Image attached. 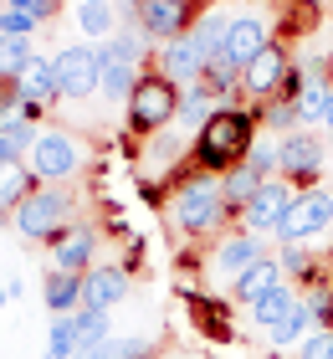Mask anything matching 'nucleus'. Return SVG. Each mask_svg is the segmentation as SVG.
Returning <instances> with one entry per match:
<instances>
[{"mask_svg": "<svg viewBox=\"0 0 333 359\" xmlns=\"http://www.w3.org/2000/svg\"><path fill=\"white\" fill-rule=\"evenodd\" d=\"M292 201H297V195H292V185H287V180H266V185L252 195V201L241 205V226H246L252 236H261V231H277Z\"/></svg>", "mask_w": 333, "mask_h": 359, "instance_id": "obj_10", "label": "nucleus"}, {"mask_svg": "<svg viewBox=\"0 0 333 359\" xmlns=\"http://www.w3.org/2000/svg\"><path fill=\"white\" fill-rule=\"evenodd\" d=\"M277 159H282V175L287 180H303V185H313L323 170V144L308 134V128H292L287 139L277 144Z\"/></svg>", "mask_w": 333, "mask_h": 359, "instance_id": "obj_11", "label": "nucleus"}, {"mask_svg": "<svg viewBox=\"0 0 333 359\" xmlns=\"http://www.w3.org/2000/svg\"><path fill=\"white\" fill-rule=\"evenodd\" d=\"M159 72L170 77V83H179V88L200 83V72H205V52L195 46L190 31H185V36H175V41H164V52H159Z\"/></svg>", "mask_w": 333, "mask_h": 359, "instance_id": "obj_13", "label": "nucleus"}, {"mask_svg": "<svg viewBox=\"0 0 333 359\" xmlns=\"http://www.w3.org/2000/svg\"><path fill=\"white\" fill-rule=\"evenodd\" d=\"M67 210H72V201H67L62 190H31L26 201H21V210H15V231L21 236H31V241H52L62 226H67Z\"/></svg>", "mask_w": 333, "mask_h": 359, "instance_id": "obj_5", "label": "nucleus"}, {"mask_svg": "<svg viewBox=\"0 0 333 359\" xmlns=\"http://www.w3.org/2000/svg\"><path fill=\"white\" fill-rule=\"evenodd\" d=\"M72 323H77V354H88V349H97V344H108V313H93V308H77L72 313ZM72 354V359H77Z\"/></svg>", "mask_w": 333, "mask_h": 359, "instance_id": "obj_28", "label": "nucleus"}, {"mask_svg": "<svg viewBox=\"0 0 333 359\" xmlns=\"http://www.w3.org/2000/svg\"><path fill=\"white\" fill-rule=\"evenodd\" d=\"M328 226H333V195L308 190V195H297V201L287 205L277 236H282V247H292V241H303V236H313V231H328Z\"/></svg>", "mask_w": 333, "mask_h": 359, "instance_id": "obj_9", "label": "nucleus"}, {"mask_svg": "<svg viewBox=\"0 0 333 359\" xmlns=\"http://www.w3.org/2000/svg\"><path fill=\"white\" fill-rule=\"evenodd\" d=\"M52 67H57V93L62 97H93L103 57H97V46H62L52 57Z\"/></svg>", "mask_w": 333, "mask_h": 359, "instance_id": "obj_8", "label": "nucleus"}, {"mask_svg": "<svg viewBox=\"0 0 333 359\" xmlns=\"http://www.w3.org/2000/svg\"><path fill=\"white\" fill-rule=\"evenodd\" d=\"M123 298H128V272L123 267H93L82 277V308H93V313H108Z\"/></svg>", "mask_w": 333, "mask_h": 359, "instance_id": "obj_15", "label": "nucleus"}, {"mask_svg": "<svg viewBox=\"0 0 333 359\" xmlns=\"http://www.w3.org/2000/svg\"><path fill=\"white\" fill-rule=\"evenodd\" d=\"M123 11L139 21L144 36L175 41L190 31V0H123Z\"/></svg>", "mask_w": 333, "mask_h": 359, "instance_id": "obj_7", "label": "nucleus"}, {"mask_svg": "<svg viewBox=\"0 0 333 359\" xmlns=\"http://www.w3.org/2000/svg\"><path fill=\"white\" fill-rule=\"evenodd\" d=\"M266 123H277V128H287V134H292V123H297V103H287V97H277V103L266 108Z\"/></svg>", "mask_w": 333, "mask_h": 359, "instance_id": "obj_38", "label": "nucleus"}, {"mask_svg": "<svg viewBox=\"0 0 333 359\" xmlns=\"http://www.w3.org/2000/svg\"><path fill=\"white\" fill-rule=\"evenodd\" d=\"M246 165H252L261 180H272L282 170V159H277V144H252V154H246Z\"/></svg>", "mask_w": 333, "mask_h": 359, "instance_id": "obj_34", "label": "nucleus"}, {"mask_svg": "<svg viewBox=\"0 0 333 359\" xmlns=\"http://www.w3.org/2000/svg\"><path fill=\"white\" fill-rule=\"evenodd\" d=\"M52 267L72 272V277L93 272V231H88V226H72V231L62 226V231L52 236Z\"/></svg>", "mask_w": 333, "mask_h": 359, "instance_id": "obj_14", "label": "nucleus"}, {"mask_svg": "<svg viewBox=\"0 0 333 359\" xmlns=\"http://www.w3.org/2000/svg\"><path fill=\"white\" fill-rule=\"evenodd\" d=\"M77 26L88 36H108L113 31V0H82L77 6Z\"/></svg>", "mask_w": 333, "mask_h": 359, "instance_id": "obj_30", "label": "nucleus"}, {"mask_svg": "<svg viewBox=\"0 0 333 359\" xmlns=\"http://www.w3.org/2000/svg\"><path fill=\"white\" fill-rule=\"evenodd\" d=\"M41 359H62V354H41Z\"/></svg>", "mask_w": 333, "mask_h": 359, "instance_id": "obj_43", "label": "nucleus"}, {"mask_svg": "<svg viewBox=\"0 0 333 359\" xmlns=\"http://www.w3.org/2000/svg\"><path fill=\"white\" fill-rule=\"evenodd\" d=\"M287 72H292V62L282 46H266V52L257 62H246V72H241V88L257 97V103H266V97H282V83H287Z\"/></svg>", "mask_w": 333, "mask_h": 359, "instance_id": "obj_12", "label": "nucleus"}, {"mask_svg": "<svg viewBox=\"0 0 333 359\" xmlns=\"http://www.w3.org/2000/svg\"><path fill=\"white\" fill-rule=\"evenodd\" d=\"M36 190V175L21 170V165H6L0 170V221H15V210H21V201Z\"/></svg>", "mask_w": 333, "mask_h": 359, "instance_id": "obj_22", "label": "nucleus"}, {"mask_svg": "<svg viewBox=\"0 0 333 359\" xmlns=\"http://www.w3.org/2000/svg\"><path fill=\"white\" fill-rule=\"evenodd\" d=\"M15 93L26 97V103H52L57 97V67L52 57H31L21 72H15Z\"/></svg>", "mask_w": 333, "mask_h": 359, "instance_id": "obj_17", "label": "nucleus"}, {"mask_svg": "<svg viewBox=\"0 0 333 359\" xmlns=\"http://www.w3.org/2000/svg\"><path fill=\"white\" fill-rule=\"evenodd\" d=\"M77 165H82L77 139H72V134H62V128H41L36 149H31V175L46 180V185H57V180L77 175Z\"/></svg>", "mask_w": 333, "mask_h": 359, "instance_id": "obj_6", "label": "nucleus"}, {"mask_svg": "<svg viewBox=\"0 0 333 359\" xmlns=\"http://www.w3.org/2000/svg\"><path fill=\"white\" fill-rule=\"evenodd\" d=\"M179 97H185L179 83H170L164 72H144L128 93V128L133 134H159L170 118H179Z\"/></svg>", "mask_w": 333, "mask_h": 359, "instance_id": "obj_2", "label": "nucleus"}, {"mask_svg": "<svg viewBox=\"0 0 333 359\" xmlns=\"http://www.w3.org/2000/svg\"><path fill=\"white\" fill-rule=\"evenodd\" d=\"M297 359H333V329H313L297 349Z\"/></svg>", "mask_w": 333, "mask_h": 359, "instance_id": "obj_36", "label": "nucleus"}, {"mask_svg": "<svg viewBox=\"0 0 333 359\" xmlns=\"http://www.w3.org/2000/svg\"><path fill=\"white\" fill-rule=\"evenodd\" d=\"M313 323H318V318H313V308H308L303 298H297V308H292V313L282 318V323H277V329L266 334V339H272V344H282V349H287V344H297V334H313Z\"/></svg>", "mask_w": 333, "mask_h": 359, "instance_id": "obj_29", "label": "nucleus"}, {"mask_svg": "<svg viewBox=\"0 0 333 359\" xmlns=\"http://www.w3.org/2000/svg\"><path fill=\"white\" fill-rule=\"evenodd\" d=\"M323 123H328V128H333V97H328V118H323Z\"/></svg>", "mask_w": 333, "mask_h": 359, "instance_id": "obj_42", "label": "nucleus"}, {"mask_svg": "<svg viewBox=\"0 0 333 359\" xmlns=\"http://www.w3.org/2000/svg\"><path fill=\"white\" fill-rule=\"evenodd\" d=\"M226 31H231V21H226V15H215V11H205V15L190 26V36H195L200 52H205V62H210L215 52H226Z\"/></svg>", "mask_w": 333, "mask_h": 359, "instance_id": "obj_27", "label": "nucleus"}, {"mask_svg": "<svg viewBox=\"0 0 333 359\" xmlns=\"http://www.w3.org/2000/svg\"><path fill=\"white\" fill-rule=\"evenodd\" d=\"M226 190H221V175H190L175 195V221L185 226L190 236H205L215 221L226 216Z\"/></svg>", "mask_w": 333, "mask_h": 359, "instance_id": "obj_3", "label": "nucleus"}, {"mask_svg": "<svg viewBox=\"0 0 333 359\" xmlns=\"http://www.w3.org/2000/svg\"><path fill=\"white\" fill-rule=\"evenodd\" d=\"M241 72H246V67H241L231 52H215V57L205 62V72H200V83L221 97V93H236V88H241Z\"/></svg>", "mask_w": 333, "mask_h": 359, "instance_id": "obj_24", "label": "nucleus"}, {"mask_svg": "<svg viewBox=\"0 0 333 359\" xmlns=\"http://www.w3.org/2000/svg\"><path fill=\"white\" fill-rule=\"evenodd\" d=\"M328 97H333V83H323V77L303 83V93H297V123H323L328 118Z\"/></svg>", "mask_w": 333, "mask_h": 359, "instance_id": "obj_26", "label": "nucleus"}, {"mask_svg": "<svg viewBox=\"0 0 333 359\" xmlns=\"http://www.w3.org/2000/svg\"><path fill=\"white\" fill-rule=\"evenodd\" d=\"M46 354H62V359H72V354H77V323H72V318H52Z\"/></svg>", "mask_w": 333, "mask_h": 359, "instance_id": "obj_32", "label": "nucleus"}, {"mask_svg": "<svg viewBox=\"0 0 333 359\" xmlns=\"http://www.w3.org/2000/svg\"><path fill=\"white\" fill-rule=\"evenodd\" d=\"M282 283V267H277V257H261V262H252V267H246L241 277H236V298L246 303V308H252L257 298H261V292H272Z\"/></svg>", "mask_w": 333, "mask_h": 359, "instance_id": "obj_21", "label": "nucleus"}, {"mask_svg": "<svg viewBox=\"0 0 333 359\" xmlns=\"http://www.w3.org/2000/svg\"><path fill=\"white\" fill-rule=\"evenodd\" d=\"M41 21H36V15H26V11H0V36H31V31H36Z\"/></svg>", "mask_w": 333, "mask_h": 359, "instance_id": "obj_35", "label": "nucleus"}, {"mask_svg": "<svg viewBox=\"0 0 333 359\" xmlns=\"http://www.w3.org/2000/svg\"><path fill=\"white\" fill-rule=\"evenodd\" d=\"M257 144V113L246 108H221L215 118L195 134V165L205 175H226L246 165V154H252Z\"/></svg>", "mask_w": 333, "mask_h": 359, "instance_id": "obj_1", "label": "nucleus"}, {"mask_svg": "<svg viewBox=\"0 0 333 359\" xmlns=\"http://www.w3.org/2000/svg\"><path fill=\"white\" fill-rule=\"evenodd\" d=\"M252 262H261V241L252 231H241V236H226L221 247H215V267L231 272V277H241Z\"/></svg>", "mask_w": 333, "mask_h": 359, "instance_id": "obj_19", "label": "nucleus"}, {"mask_svg": "<svg viewBox=\"0 0 333 359\" xmlns=\"http://www.w3.org/2000/svg\"><path fill=\"white\" fill-rule=\"evenodd\" d=\"M292 308H297V292H292L287 283H277L272 292H261V298L252 303V318L261 323V329H277V323H282V318H287V313H292Z\"/></svg>", "mask_w": 333, "mask_h": 359, "instance_id": "obj_23", "label": "nucleus"}, {"mask_svg": "<svg viewBox=\"0 0 333 359\" xmlns=\"http://www.w3.org/2000/svg\"><path fill=\"white\" fill-rule=\"evenodd\" d=\"M77 308H82V277L46 267V313L52 318H72Z\"/></svg>", "mask_w": 333, "mask_h": 359, "instance_id": "obj_18", "label": "nucleus"}, {"mask_svg": "<svg viewBox=\"0 0 333 359\" xmlns=\"http://www.w3.org/2000/svg\"><path fill=\"white\" fill-rule=\"evenodd\" d=\"M15 159H21V149H15V144H11L6 134H0V170H6V165H15Z\"/></svg>", "mask_w": 333, "mask_h": 359, "instance_id": "obj_40", "label": "nucleus"}, {"mask_svg": "<svg viewBox=\"0 0 333 359\" xmlns=\"http://www.w3.org/2000/svg\"><path fill=\"white\" fill-rule=\"evenodd\" d=\"M277 267H282V272H308V267H313V257L303 252V241H292V247H282Z\"/></svg>", "mask_w": 333, "mask_h": 359, "instance_id": "obj_37", "label": "nucleus"}, {"mask_svg": "<svg viewBox=\"0 0 333 359\" xmlns=\"http://www.w3.org/2000/svg\"><path fill=\"white\" fill-rule=\"evenodd\" d=\"M266 46H272V36H266V26L257 21V15H236V21H231V31H226V52L241 62H257Z\"/></svg>", "mask_w": 333, "mask_h": 359, "instance_id": "obj_16", "label": "nucleus"}, {"mask_svg": "<svg viewBox=\"0 0 333 359\" xmlns=\"http://www.w3.org/2000/svg\"><path fill=\"white\" fill-rule=\"evenodd\" d=\"M328 329H333V313H328Z\"/></svg>", "mask_w": 333, "mask_h": 359, "instance_id": "obj_44", "label": "nucleus"}, {"mask_svg": "<svg viewBox=\"0 0 333 359\" xmlns=\"http://www.w3.org/2000/svg\"><path fill=\"white\" fill-rule=\"evenodd\" d=\"M62 0H11V11H26V15H36V21H52Z\"/></svg>", "mask_w": 333, "mask_h": 359, "instance_id": "obj_39", "label": "nucleus"}, {"mask_svg": "<svg viewBox=\"0 0 333 359\" xmlns=\"http://www.w3.org/2000/svg\"><path fill=\"white\" fill-rule=\"evenodd\" d=\"M215 113H221V97H215L205 83H190V88H185V97H179V123L200 134V128H205Z\"/></svg>", "mask_w": 333, "mask_h": 359, "instance_id": "obj_20", "label": "nucleus"}, {"mask_svg": "<svg viewBox=\"0 0 333 359\" xmlns=\"http://www.w3.org/2000/svg\"><path fill=\"white\" fill-rule=\"evenodd\" d=\"M261 185H266V180H261L252 165H236V170H226V175H221V190H226V205H231V210H241Z\"/></svg>", "mask_w": 333, "mask_h": 359, "instance_id": "obj_25", "label": "nucleus"}, {"mask_svg": "<svg viewBox=\"0 0 333 359\" xmlns=\"http://www.w3.org/2000/svg\"><path fill=\"white\" fill-rule=\"evenodd\" d=\"M31 57H36V52H31L26 36H0V77H15Z\"/></svg>", "mask_w": 333, "mask_h": 359, "instance_id": "obj_31", "label": "nucleus"}, {"mask_svg": "<svg viewBox=\"0 0 333 359\" xmlns=\"http://www.w3.org/2000/svg\"><path fill=\"white\" fill-rule=\"evenodd\" d=\"M97 57H103V67H97V93L108 97V103H128L133 83H139V67H144V46L139 36H113L108 46H97Z\"/></svg>", "mask_w": 333, "mask_h": 359, "instance_id": "obj_4", "label": "nucleus"}, {"mask_svg": "<svg viewBox=\"0 0 333 359\" xmlns=\"http://www.w3.org/2000/svg\"><path fill=\"white\" fill-rule=\"evenodd\" d=\"M0 134H6L21 154H31V149H36V139H41V134H36V123H31V118H15V113H11L6 123H0Z\"/></svg>", "mask_w": 333, "mask_h": 359, "instance_id": "obj_33", "label": "nucleus"}, {"mask_svg": "<svg viewBox=\"0 0 333 359\" xmlns=\"http://www.w3.org/2000/svg\"><path fill=\"white\" fill-rule=\"evenodd\" d=\"M15 292H21V283L11 277V287H0V308H6V298H15Z\"/></svg>", "mask_w": 333, "mask_h": 359, "instance_id": "obj_41", "label": "nucleus"}]
</instances>
